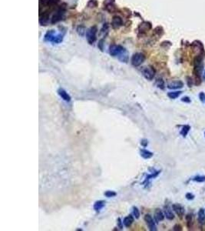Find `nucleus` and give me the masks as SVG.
<instances>
[{
  "label": "nucleus",
  "instance_id": "f257e3e1",
  "mask_svg": "<svg viewBox=\"0 0 205 231\" xmlns=\"http://www.w3.org/2000/svg\"><path fill=\"white\" fill-rule=\"evenodd\" d=\"M109 54L112 56H118L122 62L127 61V51L123 46L120 45H112L109 47Z\"/></svg>",
  "mask_w": 205,
  "mask_h": 231
},
{
  "label": "nucleus",
  "instance_id": "f03ea898",
  "mask_svg": "<svg viewBox=\"0 0 205 231\" xmlns=\"http://www.w3.org/2000/svg\"><path fill=\"white\" fill-rule=\"evenodd\" d=\"M63 38H64V34L56 33L55 30H48L44 36V40L46 42L59 44L63 41Z\"/></svg>",
  "mask_w": 205,
  "mask_h": 231
},
{
  "label": "nucleus",
  "instance_id": "7ed1b4c3",
  "mask_svg": "<svg viewBox=\"0 0 205 231\" xmlns=\"http://www.w3.org/2000/svg\"><path fill=\"white\" fill-rule=\"evenodd\" d=\"M65 12H66L65 4H62V6H60V7H58L56 9V11L55 12L54 14L52 15V18H51V23L55 24V23H57V22L62 21L65 17Z\"/></svg>",
  "mask_w": 205,
  "mask_h": 231
},
{
  "label": "nucleus",
  "instance_id": "20e7f679",
  "mask_svg": "<svg viewBox=\"0 0 205 231\" xmlns=\"http://www.w3.org/2000/svg\"><path fill=\"white\" fill-rule=\"evenodd\" d=\"M203 59L201 56L196 57L194 60V73L200 79L203 72Z\"/></svg>",
  "mask_w": 205,
  "mask_h": 231
},
{
  "label": "nucleus",
  "instance_id": "39448f33",
  "mask_svg": "<svg viewBox=\"0 0 205 231\" xmlns=\"http://www.w3.org/2000/svg\"><path fill=\"white\" fill-rule=\"evenodd\" d=\"M97 32H98V29L97 27L95 26H92L91 28L88 29L85 33V35H86V39L87 41L89 42V44H94L96 41V35H97Z\"/></svg>",
  "mask_w": 205,
  "mask_h": 231
},
{
  "label": "nucleus",
  "instance_id": "423d86ee",
  "mask_svg": "<svg viewBox=\"0 0 205 231\" xmlns=\"http://www.w3.org/2000/svg\"><path fill=\"white\" fill-rule=\"evenodd\" d=\"M145 55L143 54V53H141V52H137V53H135V54L132 56V64L134 66H135V67H138V66L141 65L145 62Z\"/></svg>",
  "mask_w": 205,
  "mask_h": 231
},
{
  "label": "nucleus",
  "instance_id": "0eeeda50",
  "mask_svg": "<svg viewBox=\"0 0 205 231\" xmlns=\"http://www.w3.org/2000/svg\"><path fill=\"white\" fill-rule=\"evenodd\" d=\"M141 73L146 79L148 80H152L155 76V70H154L151 66H145L141 70Z\"/></svg>",
  "mask_w": 205,
  "mask_h": 231
},
{
  "label": "nucleus",
  "instance_id": "6e6552de",
  "mask_svg": "<svg viewBox=\"0 0 205 231\" xmlns=\"http://www.w3.org/2000/svg\"><path fill=\"white\" fill-rule=\"evenodd\" d=\"M145 221L146 222V224L148 225L149 230L151 231L157 230V227H156L155 221L152 218V216L150 214H146L145 216Z\"/></svg>",
  "mask_w": 205,
  "mask_h": 231
},
{
  "label": "nucleus",
  "instance_id": "1a4fd4ad",
  "mask_svg": "<svg viewBox=\"0 0 205 231\" xmlns=\"http://www.w3.org/2000/svg\"><path fill=\"white\" fill-rule=\"evenodd\" d=\"M151 29V23L149 22H143L138 27V34H145Z\"/></svg>",
  "mask_w": 205,
  "mask_h": 231
},
{
  "label": "nucleus",
  "instance_id": "9d476101",
  "mask_svg": "<svg viewBox=\"0 0 205 231\" xmlns=\"http://www.w3.org/2000/svg\"><path fill=\"white\" fill-rule=\"evenodd\" d=\"M172 209L176 213L177 216L181 218L182 216L185 214V209L184 207L179 203H175L172 205Z\"/></svg>",
  "mask_w": 205,
  "mask_h": 231
},
{
  "label": "nucleus",
  "instance_id": "9b49d317",
  "mask_svg": "<svg viewBox=\"0 0 205 231\" xmlns=\"http://www.w3.org/2000/svg\"><path fill=\"white\" fill-rule=\"evenodd\" d=\"M105 9L109 13H113L116 11V7L114 5V0H105L104 2Z\"/></svg>",
  "mask_w": 205,
  "mask_h": 231
},
{
  "label": "nucleus",
  "instance_id": "f8f14e48",
  "mask_svg": "<svg viewBox=\"0 0 205 231\" xmlns=\"http://www.w3.org/2000/svg\"><path fill=\"white\" fill-rule=\"evenodd\" d=\"M60 0H39V6L41 7H52L56 6Z\"/></svg>",
  "mask_w": 205,
  "mask_h": 231
},
{
  "label": "nucleus",
  "instance_id": "ddd939ff",
  "mask_svg": "<svg viewBox=\"0 0 205 231\" xmlns=\"http://www.w3.org/2000/svg\"><path fill=\"white\" fill-rule=\"evenodd\" d=\"M122 26H123V20H122V19L120 16L115 15V16H114L112 18V26L113 29H119Z\"/></svg>",
  "mask_w": 205,
  "mask_h": 231
},
{
  "label": "nucleus",
  "instance_id": "4468645a",
  "mask_svg": "<svg viewBox=\"0 0 205 231\" xmlns=\"http://www.w3.org/2000/svg\"><path fill=\"white\" fill-rule=\"evenodd\" d=\"M184 87V83L182 81L176 80L172 81L168 84V88L170 90H178Z\"/></svg>",
  "mask_w": 205,
  "mask_h": 231
},
{
  "label": "nucleus",
  "instance_id": "2eb2a0df",
  "mask_svg": "<svg viewBox=\"0 0 205 231\" xmlns=\"http://www.w3.org/2000/svg\"><path fill=\"white\" fill-rule=\"evenodd\" d=\"M58 94L60 96V97L63 100L66 101V102H70L71 101V96H69V94L64 89H62V88L58 89Z\"/></svg>",
  "mask_w": 205,
  "mask_h": 231
},
{
  "label": "nucleus",
  "instance_id": "dca6fc26",
  "mask_svg": "<svg viewBox=\"0 0 205 231\" xmlns=\"http://www.w3.org/2000/svg\"><path fill=\"white\" fill-rule=\"evenodd\" d=\"M164 216H164V214L161 211V209L157 208L154 210V220H155V221L157 223L162 221L164 219Z\"/></svg>",
  "mask_w": 205,
  "mask_h": 231
},
{
  "label": "nucleus",
  "instance_id": "f3484780",
  "mask_svg": "<svg viewBox=\"0 0 205 231\" xmlns=\"http://www.w3.org/2000/svg\"><path fill=\"white\" fill-rule=\"evenodd\" d=\"M164 216H166V218L169 220H172L173 219L175 218V215L173 214L172 209H171V207L169 206H165L164 209Z\"/></svg>",
  "mask_w": 205,
  "mask_h": 231
},
{
  "label": "nucleus",
  "instance_id": "a211bd4d",
  "mask_svg": "<svg viewBox=\"0 0 205 231\" xmlns=\"http://www.w3.org/2000/svg\"><path fill=\"white\" fill-rule=\"evenodd\" d=\"M197 220H198L199 223L201 225L205 224V212L204 209H199L198 213H197Z\"/></svg>",
  "mask_w": 205,
  "mask_h": 231
},
{
  "label": "nucleus",
  "instance_id": "6ab92c4d",
  "mask_svg": "<svg viewBox=\"0 0 205 231\" xmlns=\"http://www.w3.org/2000/svg\"><path fill=\"white\" fill-rule=\"evenodd\" d=\"M134 222V216L132 215H128L127 216H126L125 218L124 219L123 223L126 227H129L132 226V224Z\"/></svg>",
  "mask_w": 205,
  "mask_h": 231
},
{
  "label": "nucleus",
  "instance_id": "aec40b11",
  "mask_svg": "<svg viewBox=\"0 0 205 231\" xmlns=\"http://www.w3.org/2000/svg\"><path fill=\"white\" fill-rule=\"evenodd\" d=\"M105 206V201L104 200H99L95 202V203L94 204V209L96 212H99L101 209Z\"/></svg>",
  "mask_w": 205,
  "mask_h": 231
},
{
  "label": "nucleus",
  "instance_id": "412c9836",
  "mask_svg": "<svg viewBox=\"0 0 205 231\" xmlns=\"http://www.w3.org/2000/svg\"><path fill=\"white\" fill-rule=\"evenodd\" d=\"M140 154L144 159H150V158H151V157H153L154 155L153 153H151L150 151L147 150H145V149L141 150Z\"/></svg>",
  "mask_w": 205,
  "mask_h": 231
},
{
  "label": "nucleus",
  "instance_id": "4be33fe9",
  "mask_svg": "<svg viewBox=\"0 0 205 231\" xmlns=\"http://www.w3.org/2000/svg\"><path fill=\"white\" fill-rule=\"evenodd\" d=\"M182 93L181 91H174V92H169L168 93V96L170 99H175L178 98L180 96V95Z\"/></svg>",
  "mask_w": 205,
  "mask_h": 231
},
{
  "label": "nucleus",
  "instance_id": "5701e85b",
  "mask_svg": "<svg viewBox=\"0 0 205 231\" xmlns=\"http://www.w3.org/2000/svg\"><path fill=\"white\" fill-rule=\"evenodd\" d=\"M190 126H188V125H185V126H184V127H182V129L181 130V134L184 137H185L186 136L188 135V132L190 131Z\"/></svg>",
  "mask_w": 205,
  "mask_h": 231
},
{
  "label": "nucleus",
  "instance_id": "b1692460",
  "mask_svg": "<svg viewBox=\"0 0 205 231\" xmlns=\"http://www.w3.org/2000/svg\"><path fill=\"white\" fill-rule=\"evenodd\" d=\"M192 180L197 182V183H202L205 181V176H196L193 178Z\"/></svg>",
  "mask_w": 205,
  "mask_h": 231
},
{
  "label": "nucleus",
  "instance_id": "393cba45",
  "mask_svg": "<svg viewBox=\"0 0 205 231\" xmlns=\"http://www.w3.org/2000/svg\"><path fill=\"white\" fill-rule=\"evenodd\" d=\"M117 195V193L115 192H114V191H112V190H108V191H106L105 193V196H106V197H108V198H110V197H114V196H115Z\"/></svg>",
  "mask_w": 205,
  "mask_h": 231
},
{
  "label": "nucleus",
  "instance_id": "a878e982",
  "mask_svg": "<svg viewBox=\"0 0 205 231\" xmlns=\"http://www.w3.org/2000/svg\"><path fill=\"white\" fill-rule=\"evenodd\" d=\"M133 215H134V217H135L136 219H138L140 217V212H139V209H138V207H133Z\"/></svg>",
  "mask_w": 205,
  "mask_h": 231
},
{
  "label": "nucleus",
  "instance_id": "bb28decb",
  "mask_svg": "<svg viewBox=\"0 0 205 231\" xmlns=\"http://www.w3.org/2000/svg\"><path fill=\"white\" fill-rule=\"evenodd\" d=\"M98 5V2L96 0H90L89 2H88V7H90V8H94V7H96Z\"/></svg>",
  "mask_w": 205,
  "mask_h": 231
},
{
  "label": "nucleus",
  "instance_id": "cd10ccee",
  "mask_svg": "<svg viewBox=\"0 0 205 231\" xmlns=\"http://www.w3.org/2000/svg\"><path fill=\"white\" fill-rule=\"evenodd\" d=\"M156 85L158 86V88L162 89V90L164 88V83L162 79H158V80H157V83H156Z\"/></svg>",
  "mask_w": 205,
  "mask_h": 231
},
{
  "label": "nucleus",
  "instance_id": "c85d7f7f",
  "mask_svg": "<svg viewBox=\"0 0 205 231\" xmlns=\"http://www.w3.org/2000/svg\"><path fill=\"white\" fill-rule=\"evenodd\" d=\"M186 198L188 199V200H194V195L193 193H188L186 194Z\"/></svg>",
  "mask_w": 205,
  "mask_h": 231
},
{
  "label": "nucleus",
  "instance_id": "c756f323",
  "mask_svg": "<svg viewBox=\"0 0 205 231\" xmlns=\"http://www.w3.org/2000/svg\"><path fill=\"white\" fill-rule=\"evenodd\" d=\"M82 27H78V29H77V30H78V33H79V35H83L84 34V33H86V32H85V29H84V28L83 29H82Z\"/></svg>",
  "mask_w": 205,
  "mask_h": 231
},
{
  "label": "nucleus",
  "instance_id": "7c9ffc66",
  "mask_svg": "<svg viewBox=\"0 0 205 231\" xmlns=\"http://www.w3.org/2000/svg\"><path fill=\"white\" fill-rule=\"evenodd\" d=\"M199 98L201 99V102H205V93L201 92V93L199 94Z\"/></svg>",
  "mask_w": 205,
  "mask_h": 231
},
{
  "label": "nucleus",
  "instance_id": "2f4dec72",
  "mask_svg": "<svg viewBox=\"0 0 205 231\" xmlns=\"http://www.w3.org/2000/svg\"><path fill=\"white\" fill-rule=\"evenodd\" d=\"M182 102H184V103H190V99L188 97V96H184L183 98L181 99Z\"/></svg>",
  "mask_w": 205,
  "mask_h": 231
},
{
  "label": "nucleus",
  "instance_id": "473e14b6",
  "mask_svg": "<svg viewBox=\"0 0 205 231\" xmlns=\"http://www.w3.org/2000/svg\"><path fill=\"white\" fill-rule=\"evenodd\" d=\"M118 226L121 230L123 229V222L121 221V218L118 219Z\"/></svg>",
  "mask_w": 205,
  "mask_h": 231
},
{
  "label": "nucleus",
  "instance_id": "72a5a7b5",
  "mask_svg": "<svg viewBox=\"0 0 205 231\" xmlns=\"http://www.w3.org/2000/svg\"><path fill=\"white\" fill-rule=\"evenodd\" d=\"M141 145H142L144 147H146V146H148V141L147 140L144 139V140H141Z\"/></svg>",
  "mask_w": 205,
  "mask_h": 231
},
{
  "label": "nucleus",
  "instance_id": "f704fd0d",
  "mask_svg": "<svg viewBox=\"0 0 205 231\" xmlns=\"http://www.w3.org/2000/svg\"><path fill=\"white\" fill-rule=\"evenodd\" d=\"M204 79H205V72H204Z\"/></svg>",
  "mask_w": 205,
  "mask_h": 231
},
{
  "label": "nucleus",
  "instance_id": "c9c22d12",
  "mask_svg": "<svg viewBox=\"0 0 205 231\" xmlns=\"http://www.w3.org/2000/svg\"><path fill=\"white\" fill-rule=\"evenodd\" d=\"M204 135H205V133H204Z\"/></svg>",
  "mask_w": 205,
  "mask_h": 231
}]
</instances>
